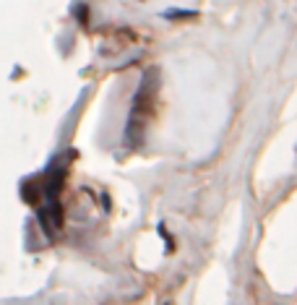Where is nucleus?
Here are the masks:
<instances>
[{
  "label": "nucleus",
  "mask_w": 297,
  "mask_h": 305,
  "mask_svg": "<svg viewBox=\"0 0 297 305\" xmlns=\"http://www.w3.org/2000/svg\"><path fill=\"white\" fill-rule=\"evenodd\" d=\"M157 81H159L157 71H146V76L141 78V86L133 97L131 117H128V125H125V138L131 146H138V143L144 141L146 123L154 112V99H157Z\"/></svg>",
  "instance_id": "obj_1"
},
{
  "label": "nucleus",
  "mask_w": 297,
  "mask_h": 305,
  "mask_svg": "<svg viewBox=\"0 0 297 305\" xmlns=\"http://www.w3.org/2000/svg\"><path fill=\"white\" fill-rule=\"evenodd\" d=\"M196 13L193 11H167L164 13V19H193Z\"/></svg>",
  "instance_id": "obj_2"
}]
</instances>
